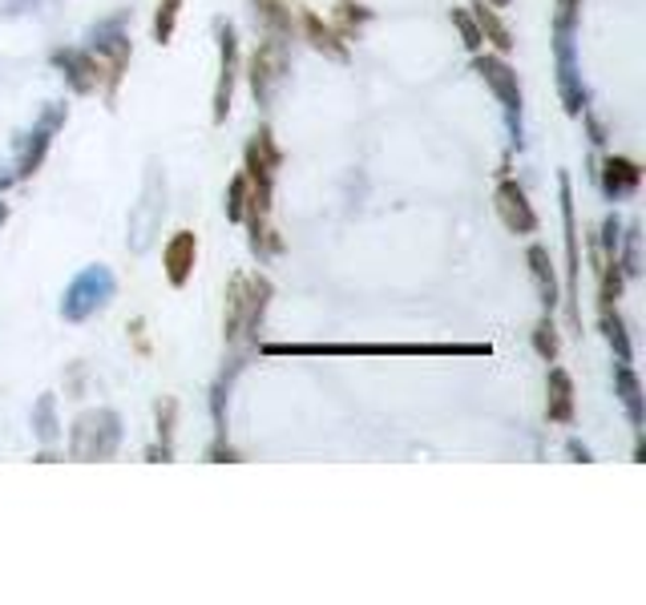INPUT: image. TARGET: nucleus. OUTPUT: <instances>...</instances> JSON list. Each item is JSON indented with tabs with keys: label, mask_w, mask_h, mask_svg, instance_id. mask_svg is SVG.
<instances>
[{
	"label": "nucleus",
	"mask_w": 646,
	"mask_h": 605,
	"mask_svg": "<svg viewBox=\"0 0 646 605\" xmlns=\"http://www.w3.org/2000/svg\"><path fill=\"white\" fill-rule=\"evenodd\" d=\"M497 214H502V223L509 226L514 235H533V226H538V218H533V211H529V202H526V190L517 182L497 186Z\"/></svg>",
	"instance_id": "f257e3e1"
},
{
	"label": "nucleus",
	"mask_w": 646,
	"mask_h": 605,
	"mask_svg": "<svg viewBox=\"0 0 646 605\" xmlns=\"http://www.w3.org/2000/svg\"><path fill=\"white\" fill-rule=\"evenodd\" d=\"M195 259H198V238L190 230H178V235L166 242L162 250V263H166V275H171L174 287H183L190 271H195Z\"/></svg>",
	"instance_id": "f03ea898"
},
{
	"label": "nucleus",
	"mask_w": 646,
	"mask_h": 605,
	"mask_svg": "<svg viewBox=\"0 0 646 605\" xmlns=\"http://www.w3.org/2000/svg\"><path fill=\"white\" fill-rule=\"evenodd\" d=\"M279 49L275 45H263L259 54L251 57V90H255V97L259 102H267L271 97V85L279 81Z\"/></svg>",
	"instance_id": "7ed1b4c3"
},
{
	"label": "nucleus",
	"mask_w": 646,
	"mask_h": 605,
	"mask_svg": "<svg viewBox=\"0 0 646 605\" xmlns=\"http://www.w3.org/2000/svg\"><path fill=\"white\" fill-rule=\"evenodd\" d=\"M550 420H574V383H569V376L562 368L550 371Z\"/></svg>",
	"instance_id": "20e7f679"
},
{
	"label": "nucleus",
	"mask_w": 646,
	"mask_h": 605,
	"mask_svg": "<svg viewBox=\"0 0 646 605\" xmlns=\"http://www.w3.org/2000/svg\"><path fill=\"white\" fill-rule=\"evenodd\" d=\"M231 81H235V33L223 28V81L214 93V121H223L226 109H231Z\"/></svg>",
	"instance_id": "39448f33"
},
{
	"label": "nucleus",
	"mask_w": 646,
	"mask_h": 605,
	"mask_svg": "<svg viewBox=\"0 0 646 605\" xmlns=\"http://www.w3.org/2000/svg\"><path fill=\"white\" fill-rule=\"evenodd\" d=\"M304 28H307V37H312V45H316L319 54L336 57V61H343V57H348V45H343V37L331 25H319V16L307 13L304 16Z\"/></svg>",
	"instance_id": "423d86ee"
},
{
	"label": "nucleus",
	"mask_w": 646,
	"mask_h": 605,
	"mask_svg": "<svg viewBox=\"0 0 646 605\" xmlns=\"http://www.w3.org/2000/svg\"><path fill=\"white\" fill-rule=\"evenodd\" d=\"M477 69L485 73V81L493 85V90H497V97H502L505 106L514 109L517 106V85H514V78H509V69H505L502 61H489V57H481V61H477Z\"/></svg>",
	"instance_id": "0eeeda50"
},
{
	"label": "nucleus",
	"mask_w": 646,
	"mask_h": 605,
	"mask_svg": "<svg viewBox=\"0 0 646 605\" xmlns=\"http://www.w3.org/2000/svg\"><path fill=\"white\" fill-rule=\"evenodd\" d=\"M477 25H481V33H489V40L497 45V54H509L514 49V40H509V28L493 16V9H485V4H477Z\"/></svg>",
	"instance_id": "6e6552de"
},
{
	"label": "nucleus",
	"mask_w": 646,
	"mask_h": 605,
	"mask_svg": "<svg viewBox=\"0 0 646 605\" xmlns=\"http://www.w3.org/2000/svg\"><path fill=\"white\" fill-rule=\"evenodd\" d=\"M607 170H610L607 174V186L614 190V194H622V190H634V186H638V178H643L634 162H622V158H610Z\"/></svg>",
	"instance_id": "1a4fd4ad"
},
{
	"label": "nucleus",
	"mask_w": 646,
	"mask_h": 605,
	"mask_svg": "<svg viewBox=\"0 0 646 605\" xmlns=\"http://www.w3.org/2000/svg\"><path fill=\"white\" fill-rule=\"evenodd\" d=\"M529 263H533V275H538L541 295H545V302L554 307V302H557V295H554V271H545V263H550V259H545V250H541V247L529 250Z\"/></svg>",
	"instance_id": "9d476101"
},
{
	"label": "nucleus",
	"mask_w": 646,
	"mask_h": 605,
	"mask_svg": "<svg viewBox=\"0 0 646 605\" xmlns=\"http://www.w3.org/2000/svg\"><path fill=\"white\" fill-rule=\"evenodd\" d=\"M259 4V16H263L267 25L275 28V33H287L291 28V9L283 0H255Z\"/></svg>",
	"instance_id": "9b49d317"
},
{
	"label": "nucleus",
	"mask_w": 646,
	"mask_h": 605,
	"mask_svg": "<svg viewBox=\"0 0 646 605\" xmlns=\"http://www.w3.org/2000/svg\"><path fill=\"white\" fill-rule=\"evenodd\" d=\"M178 4H183V0H162V9H158V25H154V37H158V40H171L174 21H178Z\"/></svg>",
	"instance_id": "f8f14e48"
},
{
	"label": "nucleus",
	"mask_w": 646,
	"mask_h": 605,
	"mask_svg": "<svg viewBox=\"0 0 646 605\" xmlns=\"http://www.w3.org/2000/svg\"><path fill=\"white\" fill-rule=\"evenodd\" d=\"M538 352L545 359L557 356V335H554V323H550V319H541V328H538Z\"/></svg>",
	"instance_id": "ddd939ff"
},
{
	"label": "nucleus",
	"mask_w": 646,
	"mask_h": 605,
	"mask_svg": "<svg viewBox=\"0 0 646 605\" xmlns=\"http://www.w3.org/2000/svg\"><path fill=\"white\" fill-rule=\"evenodd\" d=\"M453 21H457V25H461V33H465V45H469V49H477V45H481V37H477V28L469 25V16H465V13H453Z\"/></svg>",
	"instance_id": "4468645a"
},
{
	"label": "nucleus",
	"mask_w": 646,
	"mask_h": 605,
	"mask_svg": "<svg viewBox=\"0 0 646 605\" xmlns=\"http://www.w3.org/2000/svg\"><path fill=\"white\" fill-rule=\"evenodd\" d=\"M493 4H509V0H493Z\"/></svg>",
	"instance_id": "2eb2a0df"
}]
</instances>
